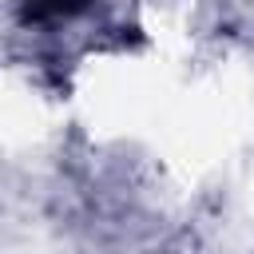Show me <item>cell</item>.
Segmentation results:
<instances>
[{"mask_svg":"<svg viewBox=\"0 0 254 254\" xmlns=\"http://www.w3.org/2000/svg\"><path fill=\"white\" fill-rule=\"evenodd\" d=\"M87 0H28L24 4V20H48V16H71L79 12Z\"/></svg>","mask_w":254,"mask_h":254,"instance_id":"cell-1","label":"cell"}]
</instances>
